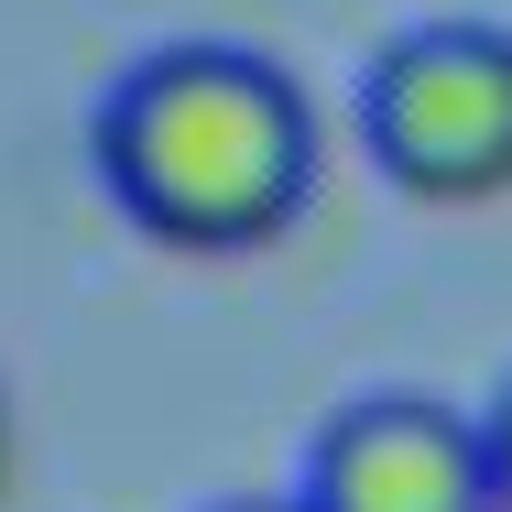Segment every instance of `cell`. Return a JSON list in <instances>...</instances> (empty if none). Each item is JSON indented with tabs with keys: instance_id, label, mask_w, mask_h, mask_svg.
Here are the masks:
<instances>
[{
	"instance_id": "277c9868",
	"label": "cell",
	"mask_w": 512,
	"mask_h": 512,
	"mask_svg": "<svg viewBox=\"0 0 512 512\" xmlns=\"http://www.w3.org/2000/svg\"><path fill=\"white\" fill-rule=\"evenodd\" d=\"M480 436H491V502L512 512V382H502V404L480 414Z\"/></svg>"
},
{
	"instance_id": "5b68a950",
	"label": "cell",
	"mask_w": 512,
	"mask_h": 512,
	"mask_svg": "<svg viewBox=\"0 0 512 512\" xmlns=\"http://www.w3.org/2000/svg\"><path fill=\"white\" fill-rule=\"evenodd\" d=\"M218 512H306V491H295V502H218Z\"/></svg>"
},
{
	"instance_id": "3957f363",
	"label": "cell",
	"mask_w": 512,
	"mask_h": 512,
	"mask_svg": "<svg viewBox=\"0 0 512 512\" xmlns=\"http://www.w3.org/2000/svg\"><path fill=\"white\" fill-rule=\"evenodd\" d=\"M306 512H502L491 502V436L436 393H360L306 447Z\"/></svg>"
},
{
	"instance_id": "7a4b0ae2",
	"label": "cell",
	"mask_w": 512,
	"mask_h": 512,
	"mask_svg": "<svg viewBox=\"0 0 512 512\" xmlns=\"http://www.w3.org/2000/svg\"><path fill=\"white\" fill-rule=\"evenodd\" d=\"M371 164L425 207L512 197V33L502 22H414L360 77Z\"/></svg>"
},
{
	"instance_id": "6da1fadb",
	"label": "cell",
	"mask_w": 512,
	"mask_h": 512,
	"mask_svg": "<svg viewBox=\"0 0 512 512\" xmlns=\"http://www.w3.org/2000/svg\"><path fill=\"white\" fill-rule=\"evenodd\" d=\"M109 207L164 251H273L316 197V109L251 44H153L88 120Z\"/></svg>"
}]
</instances>
